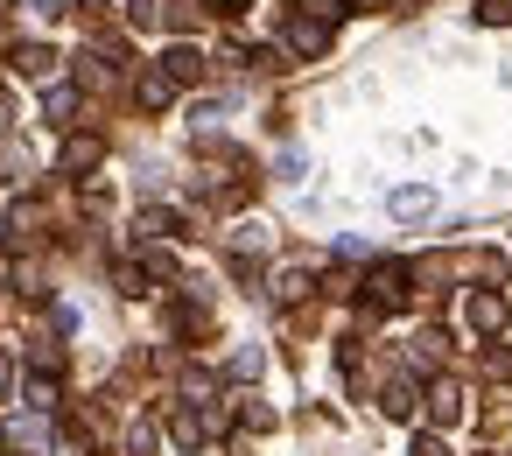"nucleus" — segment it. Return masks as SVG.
<instances>
[{"label": "nucleus", "mask_w": 512, "mask_h": 456, "mask_svg": "<svg viewBox=\"0 0 512 456\" xmlns=\"http://www.w3.org/2000/svg\"><path fill=\"white\" fill-rule=\"evenodd\" d=\"M274 295H281V302H302V295H309V274H302V267H288V274L274 281Z\"/></svg>", "instance_id": "obj_16"}, {"label": "nucleus", "mask_w": 512, "mask_h": 456, "mask_svg": "<svg viewBox=\"0 0 512 456\" xmlns=\"http://www.w3.org/2000/svg\"><path fill=\"white\" fill-rule=\"evenodd\" d=\"M365 288H372V295H365V309H358V316L372 323V316H386V309H400V302L414 295V267H407V260H379Z\"/></svg>", "instance_id": "obj_1"}, {"label": "nucleus", "mask_w": 512, "mask_h": 456, "mask_svg": "<svg viewBox=\"0 0 512 456\" xmlns=\"http://www.w3.org/2000/svg\"><path fill=\"white\" fill-rule=\"evenodd\" d=\"M22 393H29V407H36V414H57V407H64V400H57V372H36Z\"/></svg>", "instance_id": "obj_12"}, {"label": "nucleus", "mask_w": 512, "mask_h": 456, "mask_svg": "<svg viewBox=\"0 0 512 456\" xmlns=\"http://www.w3.org/2000/svg\"><path fill=\"white\" fill-rule=\"evenodd\" d=\"M134 99H141V106H148V113H162V106H169V99H176V85H169V78H162V71H141V85H134Z\"/></svg>", "instance_id": "obj_11"}, {"label": "nucleus", "mask_w": 512, "mask_h": 456, "mask_svg": "<svg viewBox=\"0 0 512 456\" xmlns=\"http://www.w3.org/2000/svg\"><path fill=\"white\" fill-rule=\"evenodd\" d=\"M386 211L414 225V218H428V211H435V190H421V183H400V190L386 197Z\"/></svg>", "instance_id": "obj_8"}, {"label": "nucleus", "mask_w": 512, "mask_h": 456, "mask_svg": "<svg viewBox=\"0 0 512 456\" xmlns=\"http://www.w3.org/2000/svg\"><path fill=\"white\" fill-rule=\"evenodd\" d=\"M36 232H43V211H36V204H15L8 218H0V246H8V253L36 246Z\"/></svg>", "instance_id": "obj_4"}, {"label": "nucleus", "mask_w": 512, "mask_h": 456, "mask_svg": "<svg viewBox=\"0 0 512 456\" xmlns=\"http://www.w3.org/2000/svg\"><path fill=\"white\" fill-rule=\"evenodd\" d=\"M148 449H155V428L134 421V428H127V456H148Z\"/></svg>", "instance_id": "obj_19"}, {"label": "nucleus", "mask_w": 512, "mask_h": 456, "mask_svg": "<svg viewBox=\"0 0 512 456\" xmlns=\"http://www.w3.org/2000/svg\"><path fill=\"white\" fill-rule=\"evenodd\" d=\"M428 414H435L442 428L463 421V386H456V379H435V386H428Z\"/></svg>", "instance_id": "obj_9"}, {"label": "nucleus", "mask_w": 512, "mask_h": 456, "mask_svg": "<svg viewBox=\"0 0 512 456\" xmlns=\"http://www.w3.org/2000/svg\"><path fill=\"white\" fill-rule=\"evenodd\" d=\"M155 71H162L169 85H197V78H204V50H190V43H169V57H162Z\"/></svg>", "instance_id": "obj_6"}, {"label": "nucleus", "mask_w": 512, "mask_h": 456, "mask_svg": "<svg viewBox=\"0 0 512 456\" xmlns=\"http://www.w3.org/2000/svg\"><path fill=\"white\" fill-rule=\"evenodd\" d=\"M267 239H274V232H267L260 218H246V225L232 232V246H239V253H267Z\"/></svg>", "instance_id": "obj_15"}, {"label": "nucleus", "mask_w": 512, "mask_h": 456, "mask_svg": "<svg viewBox=\"0 0 512 456\" xmlns=\"http://www.w3.org/2000/svg\"><path fill=\"white\" fill-rule=\"evenodd\" d=\"M477 22H484V29H505V22H512V0H477Z\"/></svg>", "instance_id": "obj_18"}, {"label": "nucleus", "mask_w": 512, "mask_h": 456, "mask_svg": "<svg viewBox=\"0 0 512 456\" xmlns=\"http://www.w3.org/2000/svg\"><path fill=\"white\" fill-rule=\"evenodd\" d=\"M386 414L393 421H414V379H393L386 386Z\"/></svg>", "instance_id": "obj_14"}, {"label": "nucleus", "mask_w": 512, "mask_h": 456, "mask_svg": "<svg viewBox=\"0 0 512 456\" xmlns=\"http://www.w3.org/2000/svg\"><path fill=\"white\" fill-rule=\"evenodd\" d=\"M29 8H36V15H64V0H29Z\"/></svg>", "instance_id": "obj_23"}, {"label": "nucleus", "mask_w": 512, "mask_h": 456, "mask_svg": "<svg viewBox=\"0 0 512 456\" xmlns=\"http://www.w3.org/2000/svg\"><path fill=\"white\" fill-rule=\"evenodd\" d=\"M50 64H57V57H50L43 43H29V50H15V71H22V78H50Z\"/></svg>", "instance_id": "obj_13"}, {"label": "nucleus", "mask_w": 512, "mask_h": 456, "mask_svg": "<svg viewBox=\"0 0 512 456\" xmlns=\"http://www.w3.org/2000/svg\"><path fill=\"white\" fill-rule=\"evenodd\" d=\"M407 8H414V0H407Z\"/></svg>", "instance_id": "obj_24"}, {"label": "nucleus", "mask_w": 512, "mask_h": 456, "mask_svg": "<svg viewBox=\"0 0 512 456\" xmlns=\"http://www.w3.org/2000/svg\"><path fill=\"white\" fill-rule=\"evenodd\" d=\"M505 316H512V309H505V295H498V288H477V295L463 302V323H470L477 337H498V330H505Z\"/></svg>", "instance_id": "obj_2"}, {"label": "nucleus", "mask_w": 512, "mask_h": 456, "mask_svg": "<svg viewBox=\"0 0 512 456\" xmlns=\"http://www.w3.org/2000/svg\"><path fill=\"white\" fill-rule=\"evenodd\" d=\"M99 162H106V141H99V134H71V141H64V155H57V169H64V176H92Z\"/></svg>", "instance_id": "obj_3"}, {"label": "nucleus", "mask_w": 512, "mask_h": 456, "mask_svg": "<svg viewBox=\"0 0 512 456\" xmlns=\"http://www.w3.org/2000/svg\"><path fill=\"white\" fill-rule=\"evenodd\" d=\"M484 372H491V379H512V351H491V358H484Z\"/></svg>", "instance_id": "obj_21"}, {"label": "nucleus", "mask_w": 512, "mask_h": 456, "mask_svg": "<svg viewBox=\"0 0 512 456\" xmlns=\"http://www.w3.org/2000/svg\"><path fill=\"white\" fill-rule=\"evenodd\" d=\"M288 50H295V57H323V50H330V22L295 15V22H288Z\"/></svg>", "instance_id": "obj_5"}, {"label": "nucleus", "mask_w": 512, "mask_h": 456, "mask_svg": "<svg viewBox=\"0 0 512 456\" xmlns=\"http://www.w3.org/2000/svg\"><path fill=\"white\" fill-rule=\"evenodd\" d=\"M43 120H50V127H71V120H78V92H71V85H50V92H43Z\"/></svg>", "instance_id": "obj_10"}, {"label": "nucleus", "mask_w": 512, "mask_h": 456, "mask_svg": "<svg viewBox=\"0 0 512 456\" xmlns=\"http://www.w3.org/2000/svg\"><path fill=\"white\" fill-rule=\"evenodd\" d=\"M134 232H141V239H183L190 225H183V211H169V204H148V211L134 218Z\"/></svg>", "instance_id": "obj_7"}, {"label": "nucleus", "mask_w": 512, "mask_h": 456, "mask_svg": "<svg viewBox=\"0 0 512 456\" xmlns=\"http://www.w3.org/2000/svg\"><path fill=\"white\" fill-rule=\"evenodd\" d=\"M239 428H253V435H267V428H274V407H260V400H246V407H239Z\"/></svg>", "instance_id": "obj_17"}, {"label": "nucleus", "mask_w": 512, "mask_h": 456, "mask_svg": "<svg viewBox=\"0 0 512 456\" xmlns=\"http://www.w3.org/2000/svg\"><path fill=\"white\" fill-rule=\"evenodd\" d=\"M232 379H260V351H239L232 358Z\"/></svg>", "instance_id": "obj_20"}, {"label": "nucleus", "mask_w": 512, "mask_h": 456, "mask_svg": "<svg viewBox=\"0 0 512 456\" xmlns=\"http://www.w3.org/2000/svg\"><path fill=\"white\" fill-rule=\"evenodd\" d=\"M414 456H449V449H442L435 435H414Z\"/></svg>", "instance_id": "obj_22"}]
</instances>
